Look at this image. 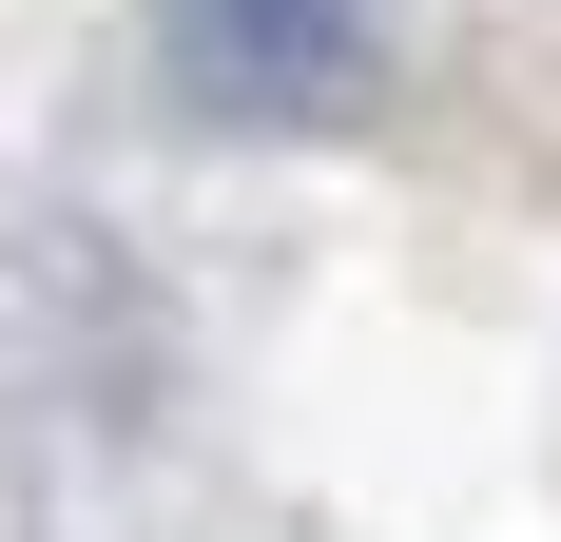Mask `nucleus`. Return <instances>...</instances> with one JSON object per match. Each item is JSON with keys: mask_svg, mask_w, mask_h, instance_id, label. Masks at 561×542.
<instances>
[{"mask_svg": "<svg viewBox=\"0 0 561 542\" xmlns=\"http://www.w3.org/2000/svg\"><path fill=\"white\" fill-rule=\"evenodd\" d=\"M348 20L368 0H174V78L214 116H310L348 78Z\"/></svg>", "mask_w": 561, "mask_h": 542, "instance_id": "obj_1", "label": "nucleus"}]
</instances>
